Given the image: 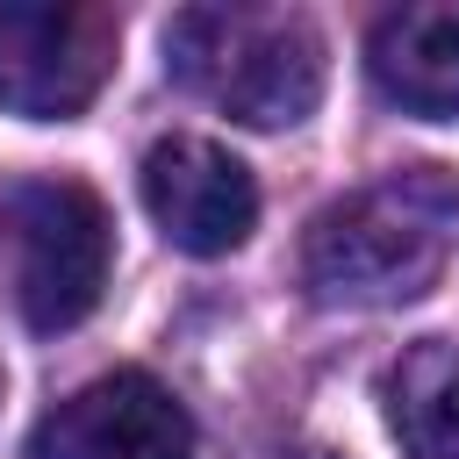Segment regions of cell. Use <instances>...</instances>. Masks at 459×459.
<instances>
[{"instance_id":"obj_1","label":"cell","mask_w":459,"mask_h":459,"mask_svg":"<svg viewBox=\"0 0 459 459\" xmlns=\"http://www.w3.org/2000/svg\"><path fill=\"white\" fill-rule=\"evenodd\" d=\"M459 194L437 172H402L330 201L301 244V287L323 308H402L437 287L452 258Z\"/></svg>"},{"instance_id":"obj_2","label":"cell","mask_w":459,"mask_h":459,"mask_svg":"<svg viewBox=\"0 0 459 459\" xmlns=\"http://www.w3.org/2000/svg\"><path fill=\"white\" fill-rule=\"evenodd\" d=\"M165 72L244 129H294L323 100V36L287 7H179Z\"/></svg>"},{"instance_id":"obj_3","label":"cell","mask_w":459,"mask_h":459,"mask_svg":"<svg viewBox=\"0 0 459 459\" xmlns=\"http://www.w3.org/2000/svg\"><path fill=\"white\" fill-rule=\"evenodd\" d=\"M0 244H7L14 308L29 330L57 337L100 308L108 265H115V222L86 179H72V172L14 179L0 194Z\"/></svg>"},{"instance_id":"obj_4","label":"cell","mask_w":459,"mask_h":459,"mask_svg":"<svg viewBox=\"0 0 459 459\" xmlns=\"http://www.w3.org/2000/svg\"><path fill=\"white\" fill-rule=\"evenodd\" d=\"M122 14L93 0H0V115L72 122L100 100Z\"/></svg>"},{"instance_id":"obj_5","label":"cell","mask_w":459,"mask_h":459,"mask_svg":"<svg viewBox=\"0 0 459 459\" xmlns=\"http://www.w3.org/2000/svg\"><path fill=\"white\" fill-rule=\"evenodd\" d=\"M29 459H194V416L158 373L115 366L29 430Z\"/></svg>"},{"instance_id":"obj_6","label":"cell","mask_w":459,"mask_h":459,"mask_svg":"<svg viewBox=\"0 0 459 459\" xmlns=\"http://www.w3.org/2000/svg\"><path fill=\"white\" fill-rule=\"evenodd\" d=\"M143 208L172 251L222 258L258 230V179L237 151L208 136H165L143 158Z\"/></svg>"},{"instance_id":"obj_7","label":"cell","mask_w":459,"mask_h":459,"mask_svg":"<svg viewBox=\"0 0 459 459\" xmlns=\"http://www.w3.org/2000/svg\"><path fill=\"white\" fill-rule=\"evenodd\" d=\"M366 72L387 108L416 122H459V0H416L373 22Z\"/></svg>"},{"instance_id":"obj_8","label":"cell","mask_w":459,"mask_h":459,"mask_svg":"<svg viewBox=\"0 0 459 459\" xmlns=\"http://www.w3.org/2000/svg\"><path fill=\"white\" fill-rule=\"evenodd\" d=\"M387 423L402 459H459V337H423L394 359Z\"/></svg>"}]
</instances>
